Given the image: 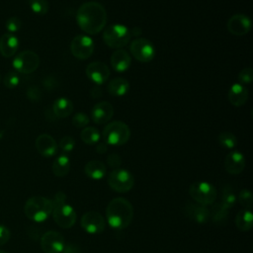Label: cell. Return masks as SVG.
Returning a JSON list of instances; mask_svg holds the SVG:
<instances>
[{
	"label": "cell",
	"instance_id": "obj_18",
	"mask_svg": "<svg viewBox=\"0 0 253 253\" xmlns=\"http://www.w3.org/2000/svg\"><path fill=\"white\" fill-rule=\"evenodd\" d=\"M245 167V158L239 151L229 152L224 159L225 170L232 175L240 174Z\"/></svg>",
	"mask_w": 253,
	"mask_h": 253
},
{
	"label": "cell",
	"instance_id": "obj_37",
	"mask_svg": "<svg viewBox=\"0 0 253 253\" xmlns=\"http://www.w3.org/2000/svg\"><path fill=\"white\" fill-rule=\"evenodd\" d=\"M72 124L76 127H85L89 124V118L85 113H77L72 117Z\"/></svg>",
	"mask_w": 253,
	"mask_h": 253
},
{
	"label": "cell",
	"instance_id": "obj_27",
	"mask_svg": "<svg viewBox=\"0 0 253 253\" xmlns=\"http://www.w3.org/2000/svg\"><path fill=\"white\" fill-rule=\"evenodd\" d=\"M70 170V160L67 155L61 154L52 163V172L57 177H63Z\"/></svg>",
	"mask_w": 253,
	"mask_h": 253
},
{
	"label": "cell",
	"instance_id": "obj_31",
	"mask_svg": "<svg viewBox=\"0 0 253 253\" xmlns=\"http://www.w3.org/2000/svg\"><path fill=\"white\" fill-rule=\"evenodd\" d=\"M218 142L221 146L232 149L237 145V138L236 136L230 131H222L218 134Z\"/></svg>",
	"mask_w": 253,
	"mask_h": 253
},
{
	"label": "cell",
	"instance_id": "obj_19",
	"mask_svg": "<svg viewBox=\"0 0 253 253\" xmlns=\"http://www.w3.org/2000/svg\"><path fill=\"white\" fill-rule=\"evenodd\" d=\"M185 213L197 223H205L210 218V210L198 203H187L185 206Z\"/></svg>",
	"mask_w": 253,
	"mask_h": 253
},
{
	"label": "cell",
	"instance_id": "obj_1",
	"mask_svg": "<svg viewBox=\"0 0 253 253\" xmlns=\"http://www.w3.org/2000/svg\"><path fill=\"white\" fill-rule=\"evenodd\" d=\"M76 22L83 32L88 35H96L106 26V9L99 2H85L77 10Z\"/></svg>",
	"mask_w": 253,
	"mask_h": 253
},
{
	"label": "cell",
	"instance_id": "obj_6",
	"mask_svg": "<svg viewBox=\"0 0 253 253\" xmlns=\"http://www.w3.org/2000/svg\"><path fill=\"white\" fill-rule=\"evenodd\" d=\"M104 142L110 145L120 146L128 141L130 137V129L126 124L121 121L109 123L103 130Z\"/></svg>",
	"mask_w": 253,
	"mask_h": 253
},
{
	"label": "cell",
	"instance_id": "obj_5",
	"mask_svg": "<svg viewBox=\"0 0 253 253\" xmlns=\"http://www.w3.org/2000/svg\"><path fill=\"white\" fill-rule=\"evenodd\" d=\"M130 38V31L122 24L110 25L103 32V40L111 48L121 49L129 42Z\"/></svg>",
	"mask_w": 253,
	"mask_h": 253
},
{
	"label": "cell",
	"instance_id": "obj_35",
	"mask_svg": "<svg viewBox=\"0 0 253 253\" xmlns=\"http://www.w3.org/2000/svg\"><path fill=\"white\" fill-rule=\"evenodd\" d=\"M238 201H239V203L243 207H245V210L251 211V208H252V195H251V193L248 190L243 189V190H241L239 192Z\"/></svg>",
	"mask_w": 253,
	"mask_h": 253
},
{
	"label": "cell",
	"instance_id": "obj_12",
	"mask_svg": "<svg viewBox=\"0 0 253 253\" xmlns=\"http://www.w3.org/2000/svg\"><path fill=\"white\" fill-rule=\"evenodd\" d=\"M64 246V238L57 231H46L41 238V247L44 253H61Z\"/></svg>",
	"mask_w": 253,
	"mask_h": 253
},
{
	"label": "cell",
	"instance_id": "obj_28",
	"mask_svg": "<svg viewBox=\"0 0 253 253\" xmlns=\"http://www.w3.org/2000/svg\"><path fill=\"white\" fill-rule=\"evenodd\" d=\"M235 225L241 231L251 229L253 225V214L249 210L240 211L235 216Z\"/></svg>",
	"mask_w": 253,
	"mask_h": 253
},
{
	"label": "cell",
	"instance_id": "obj_16",
	"mask_svg": "<svg viewBox=\"0 0 253 253\" xmlns=\"http://www.w3.org/2000/svg\"><path fill=\"white\" fill-rule=\"evenodd\" d=\"M114 115V108L111 103L103 101L97 103L92 111H91V118L92 121L98 125L108 123Z\"/></svg>",
	"mask_w": 253,
	"mask_h": 253
},
{
	"label": "cell",
	"instance_id": "obj_33",
	"mask_svg": "<svg viewBox=\"0 0 253 253\" xmlns=\"http://www.w3.org/2000/svg\"><path fill=\"white\" fill-rule=\"evenodd\" d=\"M20 76L18 72L15 71H9L3 79V83L5 85V87H7L8 89H13L15 87H17L20 83Z\"/></svg>",
	"mask_w": 253,
	"mask_h": 253
},
{
	"label": "cell",
	"instance_id": "obj_9",
	"mask_svg": "<svg viewBox=\"0 0 253 253\" xmlns=\"http://www.w3.org/2000/svg\"><path fill=\"white\" fill-rule=\"evenodd\" d=\"M108 184L116 192L126 193L133 187L134 179L127 170L117 168L109 174Z\"/></svg>",
	"mask_w": 253,
	"mask_h": 253
},
{
	"label": "cell",
	"instance_id": "obj_30",
	"mask_svg": "<svg viewBox=\"0 0 253 253\" xmlns=\"http://www.w3.org/2000/svg\"><path fill=\"white\" fill-rule=\"evenodd\" d=\"M236 202V197L234 194L233 189L231 188V186L226 185L222 188V192H221V204L227 208L228 210L235 204Z\"/></svg>",
	"mask_w": 253,
	"mask_h": 253
},
{
	"label": "cell",
	"instance_id": "obj_25",
	"mask_svg": "<svg viewBox=\"0 0 253 253\" xmlns=\"http://www.w3.org/2000/svg\"><path fill=\"white\" fill-rule=\"evenodd\" d=\"M85 174L94 180L102 179L106 174V166L99 160H91L86 163L84 167Z\"/></svg>",
	"mask_w": 253,
	"mask_h": 253
},
{
	"label": "cell",
	"instance_id": "obj_20",
	"mask_svg": "<svg viewBox=\"0 0 253 253\" xmlns=\"http://www.w3.org/2000/svg\"><path fill=\"white\" fill-rule=\"evenodd\" d=\"M111 66L117 72L126 71L131 64V57L125 49H117L111 55Z\"/></svg>",
	"mask_w": 253,
	"mask_h": 253
},
{
	"label": "cell",
	"instance_id": "obj_17",
	"mask_svg": "<svg viewBox=\"0 0 253 253\" xmlns=\"http://www.w3.org/2000/svg\"><path fill=\"white\" fill-rule=\"evenodd\" d=\"M36 148L38 152L44 157H51L57 151V143L55 139L46 133L39 135L36 139Z\"/></svg>",
	"mask_w": 253,
	"mask_h": 253
},
{
	"label": "cell",
	"instance_id": "obj_29",
	"mask_svg": "<svg viewBox=\"0 0 253 253\" xmlns=\"http://www.w3.org/2000/svg\"><path fill=\"white\" fill-rule=\"evenodd\" d=\"M80 137L84 143L89 144V145H94L99 142L101 135L97 128H95L93 126H85L81 130Z\"/></svg>",
	"mask_w": 253,
	"mask_h": 253
},
{
	"label": "cell",
	"instance_id": "obj_2",
	"mask_svg": "<svg viewBox=\"0 0 253 253\" xmlns=\"http://www.w3.org/2000/svg\"><path fill=\"white\" fill-rule=\"evenodd\" d=\"M106 215L110 226L115 229H124L127 227L132 220L133 208L127 200L115 198L108 204Z\"/></svg>",
	"mask_w": 253,
	"mask_h": 253
},
{
	"label": "cell",
	"instance_id": "obj_22",
	"mask_svg": "<svg viewBox=\"0 0 253 253\" xmlns=\"http://www.w3.org/2000/svg\"><path fill=\"white\" fill-rule=\"evenodd\" d=\"M19 48V39L13 34H5L0 38V53L4 57L13 56Z\"/></svg>",
	"mask_w": 253,
	"mask_h": 253
},
{
	"label": "cell",
	"instance_id": "obj_41",
	"mask_svg": "<svg viewBox=\"0 0 253 253\" xmlns=\"http://www.w3.org/2000/svg\"><path fill=\"white\" fill-rule=\"evenodd\" d=\"M27 96L31 101H38L41 98V92L37 87L32 86L28 89Z\"/></svg>",
	"mask_w": 253,
	"mask_h": 253
},
{
	"label": "cell",
	"instance_id": "obj_26",
	"mask_svg": "<svg viewBox=\"0 0 253 253\" xmlns=\"http://www.w3.org/2000/svg\"><path fill=\"white\" fill-rule=\"evenodd\" d=\"M210 217H211L212 222L215 224H225L228 218V209L225 208L221 203H217L213 205L211 211H210Z\"/></svg>",
	"mask_w": 253,
	"mask_h": 253
},
{
	"label": "cell",
	"instance_id": "obj_42",
	"mask_svg": "<svg viewBox=\"0 0 253 253\" xmlns=\"http://www.w3.org/2000/svg\"><path fill=\"white\" fill-rule=\"evenodd\" d=\"M107 150H108V144L106 142H101L96 145V151L100 154L106 153Z\"/></svg>",
	"mask_w": 253,
	"mask_h": 253
},
{
	"label": "cell",
	"instance_id": "obj_7",
	"mask_svg": "<svg viewBox=\"0 0 253 253\" xmlns=\"http://www.w3.org/2000/svg\"><path fill=\"white\" fill-rule=\"evenodd\" d=\"M189 194L198 204L207 206L211 205L216 199V190L215 188L204 181L194 182L189 188Z\"/></svg>",
	"mask_w": 253,
	"mask_h": 253
},
{
	"label": "cell",
	"instance_id": "obj_38",
	"mask_svg": "<svg viewBox=\"0 0 253 253\" xmlns=\"http://www.w3.org/2000/svg\"><path fill=\"white\" fill-rule=\"evenodd\" d=\"M75 146V140L72 136H64L59 141V147L64 152H70Z\"/></svg>",
	"mask_w": 253,
	"mask_h": 253
},
{
	"label": "cell",
	"instance_id": "obj_14",
	"mask_svg": "<svg viewBox=\"0 0 253 253\" xmlns=\"http://www.w3.org/2000/svg\"><path fill=\"white\" fill-rule=\"evenodd\" d=\"M86 75L87 77L94 83L101 85L105 83L110 76L109 67L101 62V61H93L89 63L86 67Z\"/></svg>",
	"mask_w": 253,
	"mask_h": 253
},
{
	"label": "cell",
	"instance_id": "obj_13",
	"mask_svg": "<svg viewBox=\"0 0 253 253\" xmlns=\"http://www.w3.org/2000/svg\"><path fill=\"white\" fill-rule=\"evenodd\" d=\"M82 228L91 234L101 233L105 229L104 217L98 211H88L85 212L81 217Z\"/></svg>",
	"mask_w": 253,
	"mask_h": 253
},
{
	"label": "cell",
	"instance_id": "obj_4",
	"mask_svg": "<svg viewBox=\"0 0 253 253\" xmlns=\"http://www.w3.org/2000/svg\"><path fill=\"white\" fill-rule=\"evenodd\" d=\"M52 201L41 196H35L28 199L24 207L26 216L36 222L44 221L52 212Z\"/></svg>",
	"mask_w": 253,
	"mask_h": 253
},
{
	"label": "cell",
	"instance_id": "obj_47",
	"mask_svg": "<svg viewBox=\"0 0 253 253\" xmlns=\"http://www.w3.org/2000/svg\"><path fill=\"white\" fill-rule=\"evenodd\" d=\"M0 79H1V78H0Z\"/></svg>",
	"mask_w": 253,
	"mask_h": 253
},
{
	"label": "cell",
	"instance_id": "obj_36",
	"mask_svg": "<svg viewBox=\"0 0 253 253\" xmlns=\"http://www.w3.org/2000/svg\"><path fill=\"white\" fill-rule=\"evenodd\" d=\"M5 27L10 34H13L20 31L22 27V22L18 17H10L5 22Z\"/></svg>",
	"mask_w": 253,
	"mask_h": 253
},
{
	"label": "cell",
	"instance_id": "obj_34",
	"mask_svg": "<svg viewBox=\"0 0 253 253\" xmlns=\"http://www.w3.org/2000/svg\"><path fill=\"white\" fill-rule=\"evenodd\" d=\"M238 81L242 85H248L253 80V69L251 67H245L238 73Z\"/></svg>",
	"mask_w": 253,
	"mask_h": 253
},
{
	"label": "cell",
	"instance_id": "obj_45",
	"mask_svg": "<svg viewBox=\"0 0 253 253\" xmlns=\"http://www.w3.org/2000/svg\"><path fill=\"white\" fill-rule=\"evenodd\" d=\"M130 34L131 36L134 35V36H139L141 34V30L139 28H134L132 31H130Z\"/></svg>",
	"mask_w": 253,
	"mask_h": 253
},
{
	"label": "cell",
	"instance_id": "obj_40",
	"mask_svg": "<svg viewBox=\"0 0 253 253\" xmlns=\"http://www.w3.org/2000/svg\"><path fill=\"white\" fill-rule=\"evenodd\" d=\"M107 162H108V165L112 168H118L121 166L122 164V158L120 157L119 154L117 153H112L108 156L107 158Z\"/></svg>",
	"mask_w": 253,
	"mask_h": 253
},
{
	"label": "cell",
	"instance_id": "obj_8",
	"mask_svg": "<svg viewBox=\"0 0 253 253\" xmlns=\"http://www.w3.org/2000/svg\"><path fill=\"white\" fill-rule=\"evenodd\" d=\"M12 65L18 73L30 74L38 69L40 57L32 50H23L14 57Z\"/></svg>",
	"mask_w": 253,
	"mask_h": 253
},
{
	"label": "cell",
	"instance_id": "obj_11",
	"mask_svg": "<svg viewBox=\"0 0 253 253\" xmlns=\"http://www.w3.org/2000/svg\"><path fill=\"white\" fill-rule=\"evenodd\" d=\"M94 42L86 35H77L70 43V51L74 57L80 60L89 58L94 51Z\"/></svg>",
	"mask_w": 253,
	"mask_h": 253
},
{
	"label": "cell",
	"instance_id": "obj_24",
	"mask_svg": "<svg viewBox=\"0 0 253 253\" xmlns=\"http://www.w3.org/2000/svg\"><path fill=\"white\" fill-rule=\"evenodd\" d=\"M107 90H108L109 94L116 96V97H121V96L126 95L128 92L129 83L125 78L116 77L109 82V84L107 86Z\"/></svg>",
	"mask_w": 253,
	"mask_h": 253
},
{
	"label": "cell",
	"instance_id": "obj_3",
	"mask_svg": "<svg viewBox=\"0 0 253 253\" xmlns=\"http://www.w3.org/2000/svg\"><path fill=\"white\" fill-rule=\"evenodd\" d=\"M52 201V217L55 223L62 228H70L74 225L77 215L71 206L65 203L66 196L63 192H57Z\"/></svg>",
	"mask_w": 253,
	"mask_h": 253
},
{
	"label": "cell",
	"instance_id": "obj_44",
	"mask_svg": "<svg viewBox=\"0 0 253 253\" xmlns=\"http://www.w3.org/2000/svg\"><path fill=\"white\" fill-rule=\"evenodd\" d=\"M101 95H102V91H101V89H100L99 87H94V88H92V90H91V96H92L93 98H99V97H101Z\"/></svg>",
	"mask_w": 253,
	"mask_h": 253
},
{
	"label": "cell",
	"instance_id": "obj_32",
	"mask_svg": "<svg viewBox=\"0 0 253 253\" xmlns=\"http://www.w3.org/2000/svg\"><path fill=\"white\" fill-rule=\"evenodd\" d=\"M31 10L37 15H45L48 12L49 5L47 0H30L29 1Z\"/></svg>",
	"mask_w": 253,
	"mask_h": 253
},
{
	"label": "cell",
	"instance_id": "obj_10",
	"mask_svg": "<svg viewBox=\"0 0 253 253\" xmlns=\"http://www.w3.org/2000/svg\"><path fill=\"white\" fill-rule=\"evenodd\" d=\"M132 56L140 62H149L155 56V48L150 41L144 38L133 40L129 45Z\"/></svg>",
	"mask_w": 253,
	"mask_h": 253
},
{
	"label": "cell",
	"instance_id": "obj_39",
	"mask_svg": "<svg viewBox=\"0 0 253 253\" xmlns=\"http://www.w3.org/2000/svg\"><path fill=\"white\" fill-rule=\"evenodd\" d=\"M10 237H11L10 229L5 225L0 224V246L6 244L9 241Z\"/></svg>",
	"mask_w": 253,
	"mask_h": 253
},
{
	"label": "cell",
	"instance_id": "obj_46",
	"mask_svg": "<svg viewBox=\"0 0 253 253\" xmlns=\"http://www.w3.org/2000/svg\"><path fill=\"white\" fill-rule=\"evenodd\" d=\"M0 253H8V252H6V251H4V250H0Z\"/></svg>",
	"mask_w": 253,
	"mask_h": 253
},
{
	"label": "cell",
	"instance_id": "obj_43",
	"mask_svg": "<svg viewBox=\"0 0 253 253\" xmlns=\"http://www.w3.org/2000/svg\"><path fill=\"white\" fill-rule=\"evenodd\" d=\"M62 253H79L78 251V248L74 245H71V244H68V246H64L63 250H62Z\"/></svg>",
	"mask_w": 253,
	"mask_h": 253
},
{
	"label": "cell",
	"instance_id": "obj_23",
	"mask_svg": "<svg viewBox=\"0 0 253 253\" xmlns=\"http://www.w3.org/2000/svg\"><path fill=\"white\" fill-rule=\"evenodd\" d=\"M52 111L57 118H67L73 111V104L69 99L59 97L53 102Z\"/></svg>",
	"mask_w": 253,
	"mask_h": 253
},
{
	"label": "cell",
	"instance_id": "obj_15",
	"mask_svg": "<svg viewBox=\"0 0 253 253\" xmlns=\"http://www.w3.org/2000/svg\"><path fill=\"white\" fill-rule=\"evenodd\" d=\"M227 30L234 36H244L251 30V20L243 14H235L228 19Z\"/></svg>",
	"mask_w": 253,
	"mask_h": 253
},
{
	"label": "cell",
	"instance_id": "obj_21",
	"mask_svg": "<svg viewBox=\"0 0 253 253\" xmlns=\"http://www.w3.org/2000/svg\"><path fill=\"white\" fill-rule=\"evenodd\" d=\"M227 97L231 105L234 107H241L247 102L249 94L247 88L244 85L240 83H234L229 88Z\"/></svg>",
	"mask_w": 253,
	"mask_h": 253
}]
</instances>
